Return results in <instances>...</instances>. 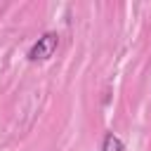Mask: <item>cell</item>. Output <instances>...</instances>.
<instances>
[{
  "instance_id": "6da1fadb",
  "label": "cell",
  "mask_w": 151,
  "mask_h": 151,
  "mask_svg": "<svg viewBox=\"0 0 151 151\" xmlns=\"http://www.w3.org/2000/svg\"><path fill=\"white\" fill-rule=\"evenodd\" d=\"M57 47H59V35L54 31H47V33H42L31 45V50H28L26 57H28V61H47L57 52Z\"/></svg>"
},
{
  "instance_id": "7a4b0ae2",
  "label": "cell",
  "mask_w": 151,
  "mask_h": 151,
  "mask_svg": "<svg viewBox=\"0 0 151 151\" xmlns=\"http://www.w3.org/2000/svg\"><path fill=\"white\" fill-rule=\"evenodd\" d=\"M101 151H125V144L120 142L118 134L106 132V134H104V142H101Z\"/></svg>"
}]
</instances>
